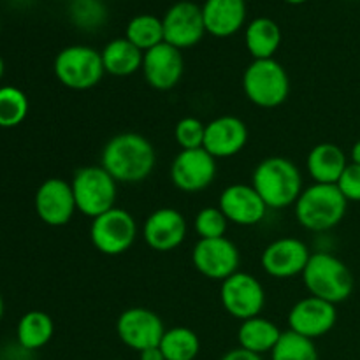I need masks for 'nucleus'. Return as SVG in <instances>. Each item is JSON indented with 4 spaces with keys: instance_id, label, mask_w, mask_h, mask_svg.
Wrapping results in <instances>:
<instances>
[{
    "instance_id": "30",
    "label": "nucleus",
    "mask_w": 360,
    "mask_h": 360,
    "mask_svg": "<svg viewBox=\"0 0 360 360\" xmlns=\"http://www.w3.org/2000/svg\"><path fill=\"white\" fill-rule=\"evenodd\" d=\"M28 115V98L20 88H0V127L14 129L21 125Z\"/></svg>"
},
{
    "instance_id": "18",
    "label": "nucleus",
    "mask_w": 360,
    "mask_h": 360,
    "mask_svg": "<svg viewBox=\"0 0 360 360\" xmlns=\"http://www.w3.org/2000/svg\"><path fill=\"white\" fill-rule=\"evenodd\" d=\"M218 207L225 214L229 224L241 225V227H252V225L260 224L269 210L262 197L257 193V190L245 183L229 185L221 192Z\"/></svg>"
},
{
    "instance_id": "4",
    "label": "nucleus",
    "mask_w": 360,
    "mask_h": 360,
    "mask_svg": "<svg viewBox=\"0 0 360 360\" xmlns=\"http://www.w3.org/2000/svg\"><path fill=\"white\" fill-rule=\"evenodd\" d=\"M302 281L313 297L330 304L347 301L354 292V274L347 264L330 253H311L302 271Z\"/></svg>"
},
{
    "instance_id": "17",
    "label": "nucleus",
    "mask_w": 360,
    "mask_h": 360,
    "mask_svg": "<svg viewBox=\"0 0 360 360\" xmlns=\"http://www.w3.org/2000/svg\"><path fill=\"white\" fill-rule=\"evenodd\" d=\"M309 257H311L309 248L301 239L280 238L264 250L260 264L269 276L285 280L302 274L308 266Z\"/></svg>"
},
{
    "instance_id": "25",
    "label": "nucleus",
    "mask_w": 360,
    "mask_h": 360,
    "mask_svg": "<svg viewBox=\"0 0 360 360\" xmlns=\"http://www.w3.org/2000/svg\"><path fill=\"white\" fill-rule=\"evenodd\" d=\"M280 336V327L271 322V320L262 319V316H253V319L245 320V322H241L238 330L239 348L257 355L273 352Z\"/></svg>"
},
{
    "instance_id": "40",
    "label": "nucleus",
    "mask_w": 360,
    "mask_h": 360,
    "mask_svg": "<svg viewBox=\"0 0 360 360\" xmlns=\"http://www.w3.org/2000/svg\"><path fill=\"white\" fill-rule=\"evenodd\" d=\"M2 315H4V299L2 295H0V320H2Z\"/></svg>"
},
{
    "instance_id": "22",
    "label": "nucleus",
    "mask_w": 360,
    "mask_h": 360,
    "mask_svg": "<svg viewBox=\"0 0 360 360\" xmlns=\"http://www.w3.org/2000/svg\"><path fill=\"white\" fill-rule=\"evenodd\" d=\"M348 164L347 153L334 143L316 144L306 160L309 176L322 185H336Z\"/></svg>"
},
{
    "instance_id": "38",
    "label": "nucleus",
    "mask_w": 360,
    "mask_h": 360,
    "mask_svg": "<svg viewBox=\"0 0 360 360\" xmlns=\"http://www.w3.org/2000/svg\"><path fill=\"white\" fill-rule=\"evenodd\" d=\"M283 2L290 4V6H301V4L308 2V0H283Z\"/></svg>"
},
{
    "instance_id": "6",
    "label": "nucleus",
    "mask_w": 360,
    "mask_h": 360,
    "mask_svg": "<svg viewBox=\"0 0 360 360\" xmlns=\"http://www.w3.org/2000/svg\"><path fill=\"white\" fill-rule=\"evenodd\" d=\"M55 76L70 90H90L101 83L105 74L101 51L91 46H67L56 55L53 63Z\"/></svg>"
},
{
    "instance_id": "34",
    "label": "nucleus",
    "mask_w": 360,
    "mask_h": 360,
    "mask_svg": "<svg viewBox=\"0 0 360 360\" xmlns=\"http://www.w3.org/2000/svg\"><path fill=\"white\" fill-rule=\"evenodd\" d=\"M336 185L348 202H360V165L350 162Z\"/></svg>"
},
{
    "instance_id": "33",
    "label": "nucleus",
    "mask_w": 360,
    "mask_h": 360,
    "mask_svg": "<svg viewBox=\"0 0 360 360\" xmlns=\"http://www.w3.org/2000/svg\"><path fill=\"white\" fill-rule=\"evenodd\" d=\"M206 137V123L193 116L181 118L174 127V139L181 150H199L204 148Z\"/></svg>"
},
{
    "instance_id": "35",
    "label": "nucleus",
    "mask_w": 360,
    "mask_h": 360,
    "mask_svg": "<svg viewBox=\"0 0 360 360\" xmlns=\"http://www.w3.org/2000/svg\"><path fill=\"white\" fill-rule=\"evenodd\" d=\"M220 360H262V357L248 350H243V348H234V350L227 352Z\"/></svg>"
},
{
    "instance_id": "26",
    "label": "nucleus",
    "mask_w": 360,
    "mask_h": 360,
    "mask_svg": "<svg viewBox=\"0 0 360 360\" xmlns=\"http://www.w3.org/2000/svg\"><path fill=\"white\" fill-rule=\"evenodd\" d=\"M55 333V323L51 316L44 311H28L21 316L18 323V343L25 350H39L46 347Z\"/></svg>"
},
{
    "instance_id": "36",
    "label": "nucleus",
    "mask_w": 360,
    "mask_h": 360,
    "mask_svg": "<svg viewBox=\"0 0 360 360\" xmlns=\"http://www.w3.org/2000/svg\"><path fill=\"white\" fill-rule=\"evenodd\" d=\"M139 360H165V357L162 354L160 347H153L139 352Z\"/></svg>"
},
{
    "instance_id": "2",
    "label": "nucleus",
    "mask_w": 360,
    "mask_h": 360,
    "mask_svg": "<svg viewBox=\"0 0 360 360\" xmlns=\"http://www.w3.org/2000/svg\"><path fill=\"white\" fill-rule=\"evenodd\" d=\"M252 186L269 210L294 206L304 190L299 167L283 157H269L260 162L253 171Z\"/></svg>"
},
{
    "instance_id": "21",
    "label": "nucleus",
    "mask_w": 360,
    "mask_h": 360,
    "mask_svg": "<svg viewBox=\"0 0 360 360\" xmlns=\"http://www.w3.org/2000/svg\"><path fill=\"white\" fill-rule=\"evenodd\" d=\"M200 7L206 32L213 37H232L246 23L245 0H204Z\"/></svg>"
},
{
    "instance_id": "41",
    "label": "nucleus",
    "mask_w": 360,
    "mask_h": 360,
    "mask_svg": "<svg viewBox=\"0 0 360 360\" xmlns=\"http://www.w3.org/2000/svg\"><path fill=\"white\" fill-rule=\"evenodd\" d=\"M116 360H122V359H116Z\"/></svg>"
},
{
    "instance_id": "23",
    "label": "nucleus",
    "mask_w": 360,
    "mask_h": 360,
    "mask_svg": "<svg viewBox=\"0 0 360 360\" xmlns=\"http://www.w3.org/2000/svg\"><path fill=\"white\" fill-rule=\"evenodd\" d=\"M245 44L253 60L274 58L281 46V28L273 18H253L245 28Z\"/></svg>"
},
{
    "instance_id": "37",
    "label": "nucleus",
    "mask_w": 360,
    "mask_h": 360,
    "mask_svg": "<svg viewBox=\"0 0 360 360\" xmlns=\"http://www.w3.org/2000/svg\"><path fill=\"white\" fill-rule=\"evenodd\" d=\"M350 160L352 164H357L360 165V139L357 141V143L352 146V151H350Z\"/></svg>"
},
{
    "instance_id": "24",
    "label": "nucleus",
    "mask_w": 360,
    "mask_h": 360,
    "mask_svg": "<svg viewBox=\"0 0 360 360\" xmlns=\"http://www.w3.org/2000/svg\"><path fill=\"white\" fill-rule=\"evenodd\" d=\"M104 70L111 76L127 77L143 69L144 53L132 44L127 37L109 41L101 51Z\"/></svg>"
},
{
    "instance_id": "10",
    "label": "nucleus",
    "mask_w": 360,
    "mask_h": 360,
    "mask_svg": "<svg viewBox=\"0 0 360 360\" xmlns=\"http://www.w3.org/2000/svg\"><path fill=\"white\" fill-rule=\"evenodd\" d=\"M220 299L229 315L245 322L260 315L266 304V292L255 276L238 271L221 281Z\"/></svg>"
},
{
    "instance_id": "11",
    "label": "nucleus",
    "mask_w": 360,
    "mask_h": 360,
    "mask_svg": "<svg viewBox=\"0 0 360 360\" xmlns=\"http://www.w3.org/2000/svg\"><path fill=\"white\" fill-rule=\"evenodd\" d=\"M239 260L238 246L227 238L199 239L192 252L193 267L214 281H224L238 273Z\"/></svg>"
},
{
    "instance_id": "31",
    "label": "nucleus",
    "mask_w": 360,
    "mask_h": 360,
    "mask_svg": "<svg viewBox=\"0 0 360 360\" xmlns=\"http://www.w3.org/2000/svg\"><path fill=\"white\" fill-rule=\"evenodd\" d=\"M69 16L81 30H97L108 21L104 0H70Z\"/></svg>"
},
{
    "instance_id": "16",
    "label": "nucleus",
    "mask_w": 360,
    "mask_h": 360,
    "mask_svg": "<svg viewBox=\"0 0 360 360\" xmlns=\"http://www.w3.org/2000/svg\"><path fill=\"white\" fill-rule=\"evenodd\" d=\"M185 70L181 49L162 42L155 48L144 51L143 74L146 83L155 90H171L181 81Z\"/></svg>"
},
{
    "instance_id": "9",
    "label": "nucleus",
    "mask_w": 360,
    "mask_h": 360,
    "mask_svg": "<svg viewBox=\"0 0 360 360\" xmlns=\"http://www.w3.org/2000/svg\"><path fill=\"white\" fill-rule=\"evenodd\" d=\"M164 42L178 49L193 48L202 41L206 32L202 7L193 0H178L162 16Z\"/></svg>"
},
{
    "instance_id": "39",
    "label": "nucleus",
    "mask_w": 360,
    "mask_h": 360,
    "mask_svg": "<svg viewBox=\"0 0 360 360\" xmlns=\"http://www.w3.org/2000/svg\"><path fill=\"white\" fill-rule=\"evenodd\" d=\"M4 70H6V65H4V60H2V56H0V79H2V76H4Z\"/></svg>"
},
{
    "instance_id": "7",
    "label": "nucleus",
    "mask_w": 360,
    "mask_h": 360,
    "mask_svg": "<svg viewBox=\"0 0 360 360\" xmlns=\"http://www.w3.org/2000/svg\"><path fill=\"white\" fill-rule=\"evenodd\" d=\"M116 185L118 183L102 165L81 167L70 181L77 211L84 217L97 218L112 210L118 193Z\"/></svg>"
},
{
    "instance_id": "42",
    "label": "nucleus",
    "mask_w": 360,
    "mask_h": 360,
    "mask_svg": "<svg viewBox=\"0 0 360 360\" xmlns=\"http://www.w3.org/2000/svg\"><path fill=\"white\" fill-rule=\"evenodd\" d=\"M69 2H70V0H69Z\"/></svg>"
},
{
    "instance_id": "19",
    "label": "nucleus",
    "mask_w": 360,
    "mask_h": 360,
    "mask_svg": "<svg viewBox=\"0 0 360 360\" xmlns=\"http://www.w3.org/2000/svg\"><path fill=\"white\" fill-rule=\"evenodd\" d=\"M143 238L155 252H172L186 238V220L174 207H160L146 218Z\"/></svg>"
},
{
    "instance_id": "15",
    "label": "nucleus",
    "mask_w": 360,
    "mask_h": 360,
    "mask_svg": "<svg viewBox=\"0 0 360 360\" xmlns=\"http://www.w3.org/2000/svg\"><path fill=\"white\" fill-rule=\"evenodd\" d=\"M336 322V304H330V302L313 297V295L295 302L294 308L288 313V327H290V330L304 338H309V340L326 336L327 333L333 330Z\"/></svg>"
},
{
    "instance_id": "14",
    "label": "nucleus",
    "mask_w": 360,
    "mask_h": 360,
    "mask_svg": "<svg viewBox=\"0 0 360 360\" xmlns=\"http://www.w3.org/2000/svg\"><path fill=\"white\" fill-rule=\"evenodd\" d=\"M37 217L49 227H63L77 211L72 186L62 178H49L35 193Z\"/></svg>"
},
{
    "instance_id": "5",
    "label": "nucleus",
    "mask_w": 360,
    "mask_h": 360,
    "mask_svg": "<svg viewBox=\"0 0 360 360\" xmlns=\"http://www.w3.org/2000/svg\"><path fill=\"white\" fill-rule=\"evenodd\" d=\"M243 90L252 104L273 109L283 104L290 95V77L274 58L253 60L243 74Z\"/></svg>"
},
{
    "instance_id": "3",
    "label": "nucleus",
    "mask_w": 360,
    "mask_h": 360,
    "mask_svg": "<svg viewBox=\"0 0 360 360\" xmlns=\"http://www.w3.org/2000/svg\"><path fill=\"white\" fill-rule=\"evenodd\" d=\"M295 207V218L301 227L313 232H326L338 227L347 214L348 200L338 185L313 183L302 190Z\"/></svg>"
},
{
    "instance_id": "1",
    "label": "nucleus",
    "mask_w": 360,
    "mask_h": 360,
    "mask_svg": "<svg viewBox=\"0 0 360 360\" xmlns=\"http://www.w3.org/2000/svg\"><path fill=\"white\" fill-rule=\"evenodd\" d=\"M157 153L150 139L136 132L111 137L102 150L101 165L116 183L136 185L153 172Z\"/></svg>"
},
{
    "instance_id": "13",
    "label": "nucleus",
    "mask_w": 360,
    "mask_h": 360,
    "mask_svg": "<svg viewBox=\"0 0 360 360\" xmlns=\"http://www.w3.org/2000/svg\"><path fill=\"white\" fill-rule=\"evenodd\" d=\"M217 178V158L204 148L181 150L171 165V179L181 192H200Z\"/></svg>"
},
{
    "instance_id": "12",
    "label": "nucleus",
    "mask_w": 360,
    "mask_h": 360,
    "mask_svg": "<svg viewBox=\"0 0 360 360\" xmlns=\"http://www.w3.org/2000/svg\"><path fill=\"white\" fill-rule=\"evenodd\" d=\"M116 333L123 345L137 352L158 347L165 334L164 322L148 308H129L120 315Z\"/></svg>"
},
{
    "instance_id": "32",
    "label": "nucleus",
    "mask_w": 360,
    "mask_h": 360,
    "mask_svg": "<svg viewBox=\"0 0 360 360\" xmlns=\"http://www.w3.org/2000/svg\"><path fill=\"white\" fill-rule=\"evenodd\" d=\"M229 220L220 207H202L195 217V232L200 239L225 238Z\"/></svg>"
},
{
    "instance_id": "29",
    "label": "nucleus",
    "mask_w": 360,
    "mask_h": 360,
    "mask_svg": "<svg viewBox=\"0 0 360 360\" xmlns=\"http://www.w3.org/2000/svg\"><path fill=\"white\" fill-rule=\"evenodd\" d=\"M271 360H319V352L313 340L288 329L287 333H281L276 347L271 352Z\"/></svg>"
},
{
    "instance_id": "27",
    "label": "nucleus",
    "mask_w": 360,
    "mask_h": 360,
    "mask_svg": "<svg viewBox=\"0 0 360 360\" xmlns=\"http://www.w3.org/2000/svg\"><path fill=\"white\" fill-rule=\"evenodd\" d=\"M125 37L143 53L162 44L164 42L162 18L148 13L130 18V21L125 27Z\"/></svg>"
},
{
    "instance_id": "8",
    "label": "nucleus",
    "mask_w": 360,
    "mask_h": 360,
    "mask_svg": "<svg viewBox=\"0 0 360 360\" xmlns=\"http://www.w3.org/2000/svg\"><path fill=\"white\" fill-rule=\"evenodd\" d=\"M137 238V224L129 211L112 207L101 217L94 218L90 227V239L95 248L109 257L125 253Z\"/></svg>"
},
{
    "instance_id": "28",
    "label": "nucleus",
    "mask_w": 360,
    "mask_h": 360,
    "mask_svg": "<svg viewBox=\"0 0 360 360\" xmlns=\"http://www.w3.org/2000/svg\"><path fill=\"white\" fill-rule=\"evenodd\" d=\"M158 347L165 360H193L199 355L200 341L188 327H172L165 330Z\"/></svg>"
},
{
    "instance_id": "20",
    "label": "nucleus",
    "mask_w": 360,
    "mask_h": 360,
    "mask_svg": "<svg viewBox=\"0 0 360 360\" xmlns=\"http://www.w3.org/2000/svg\"><path fill=\"white\" fill-rule=\"evenodd\" d=\"M248 143V127L238 116H220L206 125L204 150L214 158H231Z\"/></svg>"
}]
</instances>
